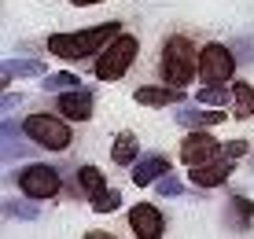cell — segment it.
Segmentation results:
<instances>
[{
  "label": "cell",
  "mask_w": 254,
  "mask_h": 239,
  "mask_svg": "<svg viewBox=\"0 0 254 239\" xmlns=\"http://www.w3.org/2000/svg\"><path fill=\"white\" fill-rule=\"evenodd\" d=\"M56 111L70 121H89L96 111V96L92 88H66V92H56Z\"/></svg>",
  "instance_id": "10"
},
{
  "label": "cell",
  "mask_w": 254,
  "mask_h": 239,
  "mask_svg": "<svg viewBox=\"0 0 254 239\" xmlns=\"http://www.w3.org/2000/svg\"><path fill=\"white\" fill-rule=\"evenodd\" d=\"M122 33V22H100L89 30L74 33H52L48 37V56L63 59V63H81V59H96L111 41Z\"/></svg>",
  "instance_id": "1"
},
{
  "label": "cell",
  "mask_w": 254,
  "mask_h": 239,
  "mask_svg": "<svg viewBox=\"0 0 254 239\" xmlns=\"http://www.w3.org/2000/svg\"><path fill=\"white\" fill-rule=\"evenodd\" d=\"M225 155V144L214 140L206 129H188V136L181 140V162L188 166H203V162H214V158Z\"/></svg>",
  "instance_id": "7"
},
{
  "label": "cell",
  "mask_w": 254,
  "mask_h": 239,
  "mask_svg": "<svg viewBox=\"0 0 254 239\" xmlns=\"http://www.w3.org/2000/svg\"><path fill=\"white\" fill-rule=\"evenodd\" d=\"M19 103H22V92H19V96H15V92H7V96H4V111H15Z\"/></svg>",
  "instance_id": "26"
},
{
  "label": "cell",
  "mask_w": 254,
  "mask_h": 239,
  "mask_svg": "<svg viewBox=\"0 0 254 239\" xmlns=\"http://www.w3.org/2000/svg\"><path fill=\"white\" fill-rule=\"evenodd\" d=\"M89 206L96 214H115L122 206V191L118 188H103V191H96V195H89Z\"/></svg>",
  "instance_id": "19"
},
{
  "label": "cell",
  "mask_w": 254,
  "mask_h": 239,
  "mask_svg": "<svg viewBox=\"0 0 254 239\" xmlns=\"http://www.w3.org/2000/svg\"><path fill=\"white\" fill-rule=\"evenodd\" d=\"M81 85V77L70 74V70H59V74H45L41 77V88L45 92H66V88H77Z\"/></svg>",
  "instance_id": "20"
},
{
  "label": "cell",
  "mask_w": 254,
  "mask_h": 239,
  "mask_svg": "<svg viewBox=\"0 0 254 239\" xmlns=\"http://www.w3.org/2000/svg\"><path fill=\"white\" fill-rule=\"evenodd\" d=\"M240 48H243V52H254V41H243ZM243 63H254V56H247V59H243Z\"/></svg>",
  "instance_id": "27"
},
{
  "label": "cell",
  "mask_w": 254,
  "mask_h": 239,
  "mask_svg": "<svg viewBox=\"0 0 254 239\" xmlns=\"http://www.w3.org/2000/svg\"><path fill=\"white\" fill-rule=\"evenodd\" d=\"M232 100H236V114H232V118L251 121L254 118V85L251 81H236V77H232Z\"/></svg>",
  "instance_id": "17"
},
{
  "label": "cell",
  "mask_w": 254,
  "mask_h": 239,
  "mask_svg": "<svg viewBox=\"0 0 254 239\" xmlns=\"http://www.w3.org/2000/svg\"><path fill=\"white\" fill-rule=\"evenodd\" d=\"M45 59H7L4 63V85H11L15 77H45Z\"/></svg>",
  "instance_id": "15"
},
{
  "label": "cell",
  "mask_w": 254,
  "mask_h": 239,
  "mask_svg": "<svg viewBox=\"0 0 254 239\" xmlns=\"http://www.w3.org/2000/svg\"><path fill=\"white\" fill-rule=\"evenodd\" d=\"M129 170H133V173H129V180H133L136 188H151V184L159 180V177H166L173 166H170V158H166V155H144V158H136Z\"/></svg>",
  "instance_id": "11"
},
{
  "label": "cell",
  "mask_w": 254,
  "mask_h": 239,
  "mask_svg": "<svg viewBox=\"0 0 254 239\" xmlns=\"http://www.w3.org/2000/svg\"><path fill=\"white\" fill-rule=\"evenodd\" d=\"M225 225L236 228V232H247L254 225V202L243 199V195H232L229 206H225Z\"/></svg>",
  "instance_id": "14"
},
{
  "label": "cell",
  "mask_w": 254,
  "mask_h": 239,
  "mask_svg": "<svg viewBox=\"0 0 254 239\" xmlns=\"http://www.w3.org/2000/svg\"><path fill=\"white\" fill-rule=\"evenodd\" d=\"M4 214H7V217H19V221H37V217H41V206H37V199H30V202L7 199V202H4Z\"/></svg>",
  "instance_id": "22"
},
{
  "label": "cell",
  "mask_w": 254,
  "mask_h": 239,
  "mask_svg": "<svg viewBox=\"0 0 254 239\" xmlns=\"http://www.w3.org/2000/svg\"><path fill=\"white\" fill-rule=\"evenodd\" d=\"M173 118L185 129H214L225 121V107H206V103H195V107H181Z\"/></svg>",
  "instance_id": "13"
},
{
  "label": "cell",
  "mask_w": 254,
  "mask_h": 239,
  "mask_svg": "<svg viewBox=\"0 0 254 239\" xmlns=\"http://www.w3.org/2000/svg\"><path fill=\"white\" fill-rule=\"evenodd\" d=\"M74 7H92V4H103V0H70Z\"/></svg>",
  "instance_id": "28"
},
{
  "label": "cell",
  "mask_w": 254,
  "mask_h": 239,
  "mask_svg": "<svg viewBox=\"0 0 254 239\" xmlns=\"http://www.w3.org/2000/svg\"><path fill=\"white\" fill-rule=\"evenodd\" d=\"M155 191H159L162 199H181V195H185V184H181L177 177H173V170H170L166 177H159V180H155Z\"/></svg>",
  "instance_id": "23"
},
{
  "label": "cell",
  "mask_w": 254,
  "mask_h": 239,
  "mask_svg": "<svg viewBox=\"0 0 254 239\" xmlns=\"http://www.w3.org/2000/svg\"><path fill=\"white\" fill-rule=\"evenodd\" d=\"M229 96H232L229 85H203V88L195 92V103H206V107H225V103H229Z\"/></svg>",
  "instance_id": "21"
},
{
  "label": "cell",
  "mask_w": 254,
  "mask_h": 239,
  "mask_svg": "<svg viewBox=\"0 0 254 239\" xmlns=\"http://www.w3.org/2000/svg\"><path fill=\"white\" fill-rule=\"evenodd\" d=\"M236 77V48L210 41L199 48V81L203 85H229Z\"/></svg>",
  "instance_id": "6"
},
{
  "label": "cell",
  "mask_w": 254,
  "mask_h": 239,
  "mask_svg": "<svg viewBox=\"0 0 254 239\" xmlns=\"http://www.w3.org/2000/svg\"><path fill=\"white\" fill-rule=\"evenodd\" d=\"M136 56H140V41L133 33H118V37L96 56L92 74L100 77V81H118V77H126V70L136 63Z\"/></svg>",
  "instance_id": "4"
},
{
  "label": "cell",
  "mask_w": 254,
  "mask_h": 239,
  "mask_svg": "<svg viewBox=\"0 0 254 239\" xmlns=\"http://www.w3.org/2000/svg\"><path fill=\"white\" fill-rule=\"evenodd\" d=\"M15 184H19V191L26 199H37V202H48L59 195V188H63V180H59V170L48 162H26L19 173H11Z\"/></svg>",
  "instance_id": "5"
},
{
  "label": "cell",
  "mask_w": 254,
  "mask_h": 239,
  "mask_svg": "<svg viewBox=\"0 0 254 239\" xmlns=\"http://www.w3.org/2000/svg\"><path fill=\"white\" fill-rule=\"evenodd\" d=\"M22 136L30 140V144L45 147V151H66L70 144H74V132H70V118H63V114H30V118L22 121Z\"/></svg>",
  "instance_id": "3"
},
{
  "label": "cell",
  "mask_w": 254,
  "mask_h": 239,
  "mask_svg": "<svg viewBox=\"0 0 254 239\" xmlns=\"http://www.w3.org/2000/svg\"><path fill=\"white\" fill-rule=\"evenodd\" d=\"M111 158H115V166H133L140 158V140L136 132H118L115 136V147H111Z\"/></svg>",
  "instance_id": "16"
},
{
  "label": "cell",
  "mask_w": 254,
  "mask_h": 239,
  "mask_svg": "<svg viewBox=\"0 0 254 239\" xmlns=\"http://www.w3.org/2000/svg\"><path fill=\"white\" fill-rule=\"evenodd\" d=\"M19 132H22V125H15L11 118L4 121V151H11V147H15V140H19Z\"/></svg>",
  "instance_id": "25"
},
{
  "label": "cell",
  "mask_w": 254,
  "mask_h": 239,
  "mask_svg": "<svg viewBox=\"0 0 254 239\" xmlns=\"http://www.w3.org/2000/svg\"><path fill=\"white\" fill-rule=\"evenodd\" d=\"M77 188H81L85 195H96V191L107 188V173H103L100 166H81V170H77Z\"/></svg>",
  "instance_id": "18"
},
{
  "label": "cell",
  "mask_w": 254,
  "mask_h": 239,
  "mask_svg": "<svg viewBox=\"0 0 254 239\" xmlns=\"http://www.w3.org/2000/svg\"><path fill=\"white\" fill-rule=\"evenodd\" d=\"M247 155H251L247 140H225V158H236V162H240V158H247Z\"/></svg>",
  "instance_id": "24"
},
{
  "label": "cell",
  "mask_w": 254,
  "mask_h": 239,
  "mask_svg": "<svg viewBox=\"0 0 254 239\" xmlns=\"http://www.w3.org/2000/svg\"><path fill=\"white\" fill-rule=\"evenodd\" d=\"M129 228L136 239H162L166 236V217L155 202H136L129 210Z\"/></svg>",
  "instance_id": "9"
},
{
  "label": "cell",
  "mask_w": 254,
  "mask_h": 239,
  "mask_svg": "<svg viewBox=\"0 0 254 239\" xmlns=\"http://www.w3.org/2000/svg\"><path fill=\"white\" fill-rule=\"evenodd\" d=\"M136 103L140 107H177V103H185L188 96H185V88H173V85H140L136 88Z\"/></svg>",
  "instance_id": "12"
},
{
  "label": "cell",
  "mask_w": 254,
  "mask_h": 239,
  "mask_svg": "<svg viewBox=\"0 0 254 239\" xmlns=\"http://www.w3.org/2000/svg\"><path fill=\"white\" fill-rule=\"evenodd\" d=\"M251 170H254V155H251Z\"/></svg>",
  "instance_id": "29"
},
{
  "label": "cell",
  "mask_w": 254,
  "mask_h": 239,
  "mask_svg": "<svg viewBox=\"0 0 254 239\" xmlns=\"http://www.w3.org/2000/svg\"><path fill=\"white\" fill-rule=\"evenodd\" d=\"M159 77L173 88H185L191 85V77H199V52L188 37H166L159 52Z\"/></svg>",
  "instance_id": "2"
},
{
  "label": "cell",
  "mask_w": 254,
  "mask_h": 239,
  "mask_svg": "<svg viewBox=\"0 0 254 239\" xmlns=\"http://www.w3.org/2000/svg\"><path fill=\"white\" fill-rule=\"evenodd\" d=\"M236 173V158H214V162H203V166H191L188 170V180L191 188L199 191H210V188H221V184H229V177Z\"/></svg>",
  "instance_id": "8"
}]
</instances>
